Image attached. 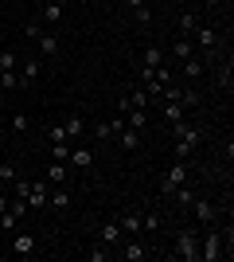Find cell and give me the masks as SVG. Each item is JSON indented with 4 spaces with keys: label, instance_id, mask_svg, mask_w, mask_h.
<instances>
[{
    "label": "cell",
    "instance_id": "1",
    "mask_svg": "<svg viewBox=\"0 0 234 262\" xmlns=\"http://www.w3.org/2000/svg\"><path fill=\"white\" fill-rule=\"evenodd\" d=\"M226 254H230V235L211 227L199 239V262H219V258H226Z\"/></svg>",
    "mask_w": 234,
    "mask_h": 262
},
{
    "label": "cell",
    "instance_id": "2",
    "mask_svg": "<svg viewBox=\"0 0 234 262\" xmlns=\"http://www.w3.org/2000/svg\"><path fill=\"white\" fill-rule=\"evenodd\" d=\"M176 129V161H188L195 149H199V141H203V129H195V125H172Z\"/></svg>",
    "mask_w": 234,
    "mask_h": 262
},
{
    "label": "cell",
    "instance_id": "3",
    "mask_svg": "<svg viewBox=\"0 0 234 262\" xmlns=\"http://www.w3.org/2000/svg\"><path fill=\"white\" fill-rule=\"evenodd\" d=\"M188 176H191V168H188V161H172V168L164 172V180H160V192H164L168 200L176 196L179 188H188Z\"/></svg>",
    "mask_w": 234,
    "mask_h": 262
},
{
    "label": "cell",
    "instance_id": "4",
    "mask_svg": "<svg viewBox=\"0 0 234 262\" xmlns=\"http://www.w3.org/2000/svg\"><path fill=\"white\" fill-rule=\"evenodd\" d=\"M172 258L199 262V239H195V231H179V235H176V251H172Z\"/></svg>",
    "mask_w": 234,
    "mask_h": 262
},
{
    "label": "cell",
    "instance_id": "5",
    "mask_svg": "<svg viewBox=\"0 0 234 262\" xmlns=\"http://www.w3.org/2000/svg\"><path fill=\"white\" fill-rule=\"evenodd\" d=\"M148 254H152V247L141 243V235H129V239L117 247V258H125V262H145Z\"/></svg>",
    "mask_w": 234,
    "mask_h": 262
},
{
    "label": "cell",
    "instance_id": "6",
    "mask_svg": "<svg viewBox=\"0 0 234 262\" xmlns=\"http://www.w3.org/2000/svg\"><path fill=\"white\" fill-rule=\"evenodd\" d=\"M35 235L32 231H16V235H12V254H16V258H32L35 254Z\"/></svg>",
    "mask_w": 234,
    "mask_h": 262
},
{
    "label": "cell",
    "instance_id": "7",
    "mask_svg": "<svg viewBox=\"0 0 234 262\" xmlns=\"http://www.w3.org/2000/svg\"><path fill=\"white\" fill-rule=\"evenodd\" d=\"M195 43L203 47V63H207V59H215V55H219V35L211 32V28H195Z\"/></svg>",
    "mask_w": 234,
    "mask_h": 262
},
{
    "label": "cell",
    "instance_id": "8",
    "mask_svg": "<svg viewBox=\"0 0 234 262\" xmlns=\"http://www.w3.org/2000/svg\"><path fill=\"white\" fill-rule=\"evenodd\" d=\"M98 243H106V247H113V251H117V247L125 243V231H121V223H117V219L101 223V231H98Z\"/></svg>",
    "mask_w": 234,
    "mask_h": 262
},
{
    "label": "cell",
    "instance_id": "9",
    "mask_svg": "<svg viewBox=\"0 0 234 262\" xmlns=\"http://www.w3.org/2000/svg\"><path fill=\"white\" fill-rule=\"evenodd\" d=\"M47 196H51V188H47V180H32V192H28V208H47Z\"/></svg>",
    "mask_w": 234,
    "mask_h": 262
},
{
    "label": "cell",
    "instance_id": "10",
    "mask_svg": "<svg viewBox=\"0 0 234 262\" xmlns=\"http://www.w3.org/2000/svg\"><path fill=\"white\" fill-rule=\"evenodd\" d=\"M188 208H191V215L199 219L203 227H211V223H215V208H211V204H207V200H199V196H191V204H188Z\"/></svg>",
    "mask_w": 234,
    "mask_h": 262
},
{
    "label": "cell",
    "instance_id": "11",
    "mask_svg": "<svg viewBox=\"0 0 234 262\" xmlns=\"http://www.w3.org/2000/svg\"><path fill=\"white\" fill-rule=\"evenodd\" d=\"M184 114H188V110L179 106V102H160V118H164L168 125H179V121H184Z\"/></svg>",
    "mask_w": 234,
    "mask_h": 262
},
{
    "label": "cell",
    "instance_id": "12",
    "mask_svg": "<svg viewBox=\"0 0 234 262\" xmlns=\"http://www.w3.org/2000/svg\"><path fill=\"white\" fill-rule=\"evenodd\" d=\"M67 161L74 164V168H90V164H94V149H86V145H74Z\"/></svg>",
    "mask_w": 234,
    "mask_h": 262
},
{
    "label": "cell",
    "instance_id": "13",
    "mask_svg": "<svg viewBox=\"0 0 234 262\" xmlns=\"http://www.w3.org/2000/svg\"><path fill=\"white\" fill-rule=\"evenodd\" d=\"M35 43H39V55H47V59L59 55V35L55 32H39V35H35Z\"/></svg>",
    "mask_w": 234,
    "mask_h": 262
},
{
    "label": "cell",
    "instance_id": "14",
    "mask_svg": "<svg viewBox=\"0 0 234 262\" xmlns=\"http://www.w3.org/2000/svg\"><path fill=\"white\" fill-rule=\"evenodd\" d=\"M164 63V51H160V47H145V55H141V71H156V67Z\"/></svg>",
    "mask_w": 234,
    "mask_h": 262
},
{
    "label": "cell",
    "instance_id": "15",
    "mask_svg": "<svg viewBox=\"0 0 234 262\" xmlns=\"http://www.w3.org/2000/svg\"><path fill=\"white\" fill-rule=\"evenodd\" d=\"M47 184H67V161H51L47 164Z\"/></svg>",
    "mask_w": 234,
    "mask_h": 262
},
{
    "label": "cell",
    "instance_id": "16",
    "mask_svg": "<svg viewBox=\"0 0 234 262\" xmlns=\"http://www.w3.org/2000/svg\"><path fill=\"white\" fill-rule=\"evenodd\" d=\"M172 55H176L179 63H184V59H191V35H176V43H172Z\"/></svg>",
    "mask_w": 234,
    "mask_h": 262
},
{
    "label": "cell",
    "instance_id": "17",
    "mask_svg": "<svg viewBox=\"0 0 234 262\" xmlns=\"http://www.w3.org/2000/svg\"><path fill=\"white\" fill-rule=\"evenodd\" d=\"M63 129H67V141H78V137L86 133V121H82V118H78V114H74V118H70V121H63Z\"/></svg>",
    "mask_w": 234,
    "mask_h": 262
},
{
    "label": "cell",
    "instance_id": "18",
    "mask_svg": "<svg viewBox=\"0 0 234 262\" xmlns=\"http://www.w3.org/2000/svg\"><path fill=\"white\" fill-rule=\"evenodd\" d=\"M47 204H51V208H55V211L70 208V192H67V188H55V192H51V196H47Z\"/></svg>",
    "mask_w": 234,
    "mask_h": 262
},
{
    "label": "cell",
    "instance_id": "19",
    "mask_svg": "<svg viewBox=\"0 0 234 262\" xmlns=\"http://www.w3.org/2000/svg\"><path fill=\"white\" fill-rule=\"evenodd\" d=\"M117 141H121L125 149H137V145H141V129H133V125H125V129L117 133Z\"/></svg>",
    "mask_w": 234,
    "mask_h": 262
},
{
    "label": "cell",
    "instance_id": "20",
    "mask_svg": "<svg viewBox=\"0 0 234 262\" xmlns=\"http://www.w3.org/2000/svg\"><path fill=\"white\" fill-rule=\"evenodd\" d=\"M117 223H121L125 239H129V235H141V231H145V227H141V215H121V219H117Z\"/></svg>",
    "mask_w": 234,
    "mask_h": 262
},
{
    "label": "cell",
    "instance_id": "21",
    "mask_svg": "<svg viewBox=\"0 0 234 262\" xmlns=\"http://www.w3.org/2000/svg\"><path fill=\"white\" fill-rule=\"evenodd\" d=\"M203 71H207V63H203V59H195V55H191V59H184V75H188V78H199Z\"/></svg>",
    "mask_w": 234,
    "mask_h": 262
},
{
    "label": "cell",
    "instance_id": "22",
    "mask_svg": "<svg viewBox=\"0 0 234 262\" xmlns=\"http://www.w3.org/2000/svg\"><path fill=\"white\" fill-rule=\"evenodd\" d=\"M35 78H39V59H35V63H23V71H20V86H32Z\"/></svg>",
    "mask_w": 234,
    "mask_h": 262
},
{
    "label": "cell",
    "instance_id": "23",
    "mask_svg": "<svg viewBox=\"0 0 234 262\" xmlns=\"http://www.w3.org/2000/svg\"><path fill=\"white\" fill-rule=\"evenodd\" d=\"M0 86L8 90V94H12V90H23V86H20V75H16V71H0Z\"/></svg>",
    "mask_w": 234,
    "mask_h": 262
},
{
    "label": "cell",
    "instance_id": "24",
    "mask_svg": "<svg viewBox=\"0 0 234 262\" xmlns=\"http://www.w3.org/2000/svg\"><path fill=\"white\" fill-rule=\"evenodd\" d=\"M59 20H63V8H59V4H51V0H47V4H43V24H51V28H55Z\"/></svg>",
    "mask_w": 234,
    "mask_h": 262
},
{
    "label": "cell",
    "instance_id": "25",
    "mask_svg": "<svg viewBox=\"0 0 234 262\" xmlns=\"http://www.w3.org/2000/svg\"><path fill=\"white\" fill-rule=\"evenodd\" d=\"M16 176H20V172H16V164H0V192H8V184L16 180Z\"/></svg>",
    "mask_w": 234,
    "mask_h": 262
},
{
    "label": "cell",
    "instance_id": "26",
    "mask_svg": "<svg viewBox=\"0 0 234 262\" xmlns=\"http://www.w3.org/2000/svg\"><path fill=\"white\" fill-rule=\"evenodd\" d=\"M16 63H20V55L12 51V47H8V51H0V71H16Z\"/></svg>",
    "mask_w": 234,
    "mask_h": 262
},
{
    "label": "cell",
    "instance_id": "27",
    "mask_svg": "<svg viewBox=\"0 0 234 262\" xmlns=\"http://www.w3.org/2000/svg\"><path fill=\"white\" fill-rule=\"evenodd\" d=\"M113 254H117V251H113V247H106V243H98V247L90 251V258H94V262H106V258H113Z\"/></svg>",
    "mask_w": 234,
    "mask_h": 262
},
{
    "label": "cell",
    "instance_id": "28",
    "mask_svg": "<svg viewBox=\"0 0 234 262\" xmlns=\"http://www.w3.org/2000/svg\"><path fill=\"white\" fill-rule=\"evenodd\" d=\"M67 157H70V145L67 141H55V145H51V161H67Z\"/></svg>",
    "mask_w": 234,
    "mask_h": 262
},
{
    "label": "cell",
    "instance_id": "29",
    "mask_svg": "<svg viewBox=\"0 0 234 262\" xmlns=\"http://www.w3.org/2000/svg\"><path fill=\"white\" fill-rule=\"evenodd\" d=\"M12 129H16V133H28V129H32L28 114H12Z\"/></svg>",
    "mask_w": 234,
    "mask_h": 262
},
{
    "label": "cell",
    "instance_id": "30",
    "mask_svg": "<svg viewBox=\"0 0 234 262\" xmlns=\"http://www.w3.org/2000/svg\"><path fill=\"white\" fill-rule=\"evenodd\" d=\"M191 32H195V16L184 12V16H179V35H191Z\"/></svg>",
    "mask_w": 234,
    "mask_h": 262
},
{
    "label": "cell",
    "instance_id": "31",
    "mask_svg": "<svg viewBox=\"0 0 234 262\" xmlns=\"http://www.w3.org/2000/svg\"><path fill=\"white\" fill-rule=\"evenodd\" d=\"M55 141H67V129H63V125H51V129H47V145H55Z\"/></svg>",
    "mask_w": 234,
    "mask_h": 262
},
{
    "label": "cell",
    "instance_id": "32",
    "mask_svg": "<svg viewBox=\"0 0 234 262\" xmlns=\"http://www.w3.org/2000/svg\"><path fill=\"white\" fill-rule=\"evenodd\" d=\"M219 86L230 90V63H219Z\"/></svg>",
    "mask_w": 234,
    "mask_h": 262
},
{
    "label": "cell",
    "instance_id": "33",
    "mask_svg": "<svg viewBox=\"0 0 234 262\" xmlns=\"http://www.w3.org/2000/svg\"><path fill=\"white\" fill-rule=\"evenodd\" d=\"M133 16H137V24H141V28H148V24H152V12H148V4H145V8H137Z\"/></svg>",
    "mask_w": 234,
    "mask_h": 262
},
{
    "label": "cell",
    "instance_id": "34",
    "mask_svg": "<svg viewBox=\"0 0 234 262\" xmlns=\"http://www.w3.org/2000/svg\"><path fill=\"white\" fill-rule=\"evenodd\" d=\"M129 8H133V12H137V8H145V0H129Z\"/></svg>",
    "mask_w": 234,
    "mask_h": 262
},
{
    "label": "cell",
    "instance_id": "35",
    "mask_svg": "<svg viewBox=\"0 0 234 262\" xmlns=\"http://www.w3.org/2000/svg\"><path fill=\"white\" fill-rule=\"evenodd\" d=\"M51 4H59V8H67V4H70V0H51Z\"/></svg>",
    "mask_w": 234,
    "mask_h": 262
}]
</instances>
